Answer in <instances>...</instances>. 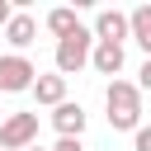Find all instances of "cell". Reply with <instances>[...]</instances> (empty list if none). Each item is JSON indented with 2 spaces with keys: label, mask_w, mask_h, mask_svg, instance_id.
Returning a JSON list of instances; mask_svg holds the SVG:
<instances>
[{
  "label": "cell",
  "mask_w": 151,
  "mask_h": 151,
  "mask_svg": "<svg viewBox=\"0 0 151 151\" xmlns=\"http://www.w3.org/2000/svg\"><path fill=\"white\" fill-rule=\"evenodd\" d=\"M90 47H94V38H90V28H85V24H80V28H71L66 38H57V76L66 80V76L85 71V61H90Z\"/></svg>",
  "instance_id": "7a4b0ae2"
},
{
  "label": "cell",
  "mask_w": 151,
  "mask_h": 151,
  "mask_svg": "<svg viewBox=\"0 0 151 151\" xmlns=\"http://www.w3.org/2000/svg\"><path fill=\"white\" fill-rule=\"evenodd\" d=\"M85 123H90V113H85L80 104H71V99H61V104L52 109V127H57V137H85Z\"/></svg>",
  "instance_id": "52a82bcc"
},
{
  "label": "cell",
  "mask_w": 151,
  "mask_h": 151,
  "mask_svg": "<svg viewBox=\"0 0 151 151\" xmlns=\"http://www.w3.org/2000/svg\"><path fill=\"white\" fill-rule=\"evenodd\" d=\"M38 142V113H9L5 123H0V151H24V146H33Z\"/></svg>",
  "instance_id": "3957f363"
},
{
  "label": "cell",
  "mask_w": 151,
  "mask_h": 151,
  "mask_svg": "<svg viewBox=\"0 0 151 151\" xmlns=\"http://www.w3.org/2000/svg\"><path fill=\"white\" fill-rule=\"evenodd\" d=\"M104 109H109V127L113 132H137L142 127V90L132 80H109Z\"/></svg>",
  "instance_id": "6da1fadb"
},
{
  "label": "cell",
  "mask_w": 151,
  "mask_h": 151,
  "mask_svg": "<svg viewBox=\"0 0 151 151\" xmlns=\"http://www.w3.org/2000/svg\"><path fill=\"white\" fill-rule=\"evenodd\" d=\"M42 24H47V33H52V38H66L71 28H80V19H76V9H71V5L47 9V19H42Z\"/></svg>",
  "instance_id": "8fae6325"
},
{
  "label": "cell",
  "mask_w": 151,
  "mask_h": 151,
  "mask_svg": "<svg viewBox=\"0 0 151 151\" xmlns=\"http://www.w3.org/2000/svg\"><path fill=\"white\" fill-rule=\"evenodd\" d=\"M85 66H94L99 76H113V80H118V71L127 66V47H118V42H94Z\"/></svg>",
  "instance_id": "8992f818"
},
{
  "label": "cell",
  "mask_w": 151,
  "mask_h": 151,
  "mask_svg": "<svg viewBox=\"0 0 151 151\" xmlns=\"http://www.w3.org/2000/svg\"><path fill=\"white\" fill-rule=\"evenodd\" d=\"M9 14H14V5H9V0H0V28L9 24Z\"/></svg>",
  "instance_id": "5bb4252c"
},
{
  "label": "cell",
  "mask_w": 151,
  "mask_h": 151,
  "mask_svg": "<svg viewBox=\"0 0 151 151\" xmlns=\"http://www.w3.org/2000/svg\"><path fill=\"white\" fill-rule=\"evenodd\" d=\"M24 151H47V146H38V142H33V146H24Z\"/></svg>",
  "instance_id": "9a60e30c"
},
{
  "label": "cell",
  "mask_w": 151,
  "mask_h": 151,
  "mask_svg": "<svg viewBox=\"0 0 151 151\" xmlns=\"http://www.w3.org/2000/svg\"><path fill=\"white\" fill-rule=\"evenodd\" d=\"M33 76H38V66L28 57H19V52H5L0 57V94H24L33 85Z\"/></svg>",
  "instance_id": "277c9868"
},
{
  "label": "cell",
  "mask_w": 151,
  "mask_h": 151,
  "mask_svg": "<svg viewBox=\"0 0 151 151\" xmlns=\"http://www.w3.org/2000/svg\"><path fill=\"white\" fill-rule=\"evenodd\" d=\"M33 38H38V19H33V14H24V9H19V14H9V24H5V42H9L19 57H24V47H33Z\"/></svg>",
  "instance_id": "ba28073f"
},
{
  "label": "cell",
  "mask_w": 151,
  "mask_h": 151,
  "mask_svg": "<svg viewBox=\"0 0 151 151\" xmlns=\"http://www.w3.org/2000/svg\"><path fill=\"white\" fill-rule=\"evenodd\" d=\"M132 151H151V127H146V123L132 132Z\"/></svg>",
  "instance_id": "7c38bea8"
},
{
  "label": "cell",
  "mask_w": 151,
  "mask_h": 151,
  "mask_svg": "<svg viewBox=\"0 0 151 151\" xmlns=\"http://www.w3.org/2000/svg\"><path fill=\"white\" fill-rule=\"evenodd\" d=\"M90 38H94V42H118V47H123V42H127V14H123V9H99Z\"/></svg>",
  "instance_id": "5b68a950"
},
{
  "label": "cell",
  "mask_w": 151,
  "mask_h": 151,
  "mask_svg": "<svg viewBox=\"0 0 151 151\" xmlns=\"http://www.w3.org/2000/svg\"><path fill=\"white\" fill-rule=\"evenodd\" d=\"M28 94H33L42 109H57V104L66 99V80H61L57 71H52V76H42V71H38V76H33V85H28Z\"/></svg>",
  "instance_id": "9c48e42d"
},
{
  "label": "cell",
  "mask_w": 151,
  "mask_h": 151,
  "mask_svg": "<svg viewBox=\"0 0 151 151\" xmlns=\"http://www.w3.org/2000/svg\"><path fill=\"white\" fill-rule=\"evenodd\" d=\"M47 151H85V142L80 137H57V146H47Z\"/></svg>",
  "instance_id": "4fadbf2b"
},
{
  "label": "cell",
  "mask_w": 151,
  "mask_h": 151,
  "mask_svg": "<svg viewBox=\"0 0 151 151\" xmlns=\"http://www.w3.org/2000/svg\"><path fill=\"white\" fill-rule=\"evenodd\" d=\"M127 38H132L142 52H151V5H137V9L127 14Z\"/></svg>",
  "instance_id": "30bf717a"
}]
</instances>
